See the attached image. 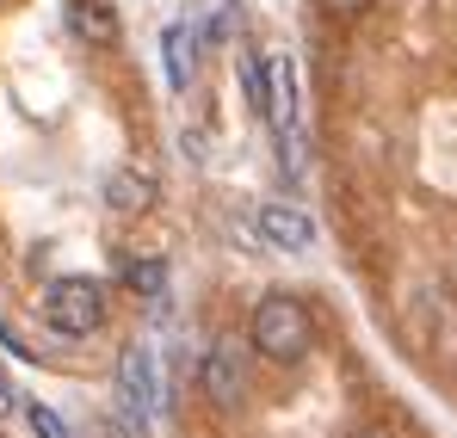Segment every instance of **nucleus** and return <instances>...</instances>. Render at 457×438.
I'll list each match as a JSON object with an SVG mask.
<instances>
[{
  "mask_svg": "<svg viewBox=\"0 0 457 438\" xmlns=\"http://www.w3.org/2000/svg\"><path fill=\"white\" fill-rule=\"evenodd\" d=\"M247 340H253V352L260 359H272V365H297L309 359V346H315V327H309V309L297 296L272 291L253 302V321H247Z\"/></svg>",
  "mask_w": 457,
  "mask_h": 438,
  "instance_id": "obj_1",
  "label": "nucleus"
},
{
  "mask_svg": "<svg viewBox=\"0 0 457 438\" xmlns=\"http://www.w3.org/2000/svg\"><path fill=\"white\" fill-rule=\"evenodd\" d=\"M44 321L62 334V340H87V334H99L105 327V291L93 285V278H56L50 291H44Z\"/></svg>",
  "mask_w": 457,
  "mask_h": 438,
  "instance_id": "obj_2",
  "label": "nucleus"
},
{
  "mask_svg": "<svg viewBox=\"0 0 457 438\" xmlns=\"http://www.w3.org/2000/svg\"><path fill=\"white\" fill-rule=\"evenodd\" d=\"M118 414L130 420L137 438L149 433V420L161 414V383H154L149 346H124V359H118Z\"/></svg>",
  "mask_w": 457,
  "mask_h": 438,
  "instance_id": "obj_3",
  "label": "nucleus"
},
{
  "mask_svg": "<svg viewBox=\"0 0 457 438\" xmlns=\"http://www.w3.org/2000/svg\"><path fill=\"white\" fill-rule=\"evenodd\" d=\"M204 395L217 401V408H241L247 401V370H241V346L223 340V346H211V359H204Z\"/></svg>",
  "mask_w": 457,
  "mask_h": 438,
  "instance_id": "obj_4",
  "label": "nucleus"
},
{
  "mask_svg": "<svg viewBox=\"0 0 457 438\" xmlns=\"http://www.w3.org/2000/svg\"><path fill=\"white\" fill-rule=\"evenodd\" d=\"M198 50H204L198 25L173 19V25L161 31V62H167V87H173V93H186V87L198 80Z\"/></svg>",
  "mask_w": 457,
  "mask_h": 438,
  "instance_id": "obj_5",
  "label": "nucleus"
},
{
  "mask_svg": "<svg viewBox=\"0 0 457 438\" xmlns=\"http://www.w3.org/2000/svg\"><path fill=\"white\" fill-rule=\"evenodd\" d=\"M253 222H260V235H266L272 247H285V253H309V247H315V222H309V211H297V204H260Z\"/></svg>",
  "mask_w": 457,
  "mask_h": 438,
  "instance_id": "obj_6",
  "label": "nucleus"
},
{
  "mask_svg": "<svg viewBox=\"0 0 457 438\" xmlns=\"http://www.w3.org/2000/svg\"><path fill=\"white\" fill-rule=\"evenodd\" d=\"M154 179L149 173H137V167H118L112 179H105V204L118 211V217H143V211H154Z\"/></svg>",
  "mask_w": 457,
  "mask_h": 438,
  "instance_id": "obj_7",
  "label": "nucleus"
},
{
  "mask_svg": "<svg viewBox=\"0 0 457 438\" xmlns=\"http://www.w3.org/2000/svg\"><path fill=\"white\" fill-rule=\"evenodd\" d=\"M69 25H75L87 44H112L118 37V19H112L105 0H69Z\"/></svg>",
  "mask_w": 457,
  "mask_h": 438,
  "instance_id": "obj_8",
  "label": "nucleus"
},
{
  "mask_svg": "<svg viewBox=\"0 0 457 438\" xmlns=\"http://www.w3.org/2000/svg\"><path fill=\"white\" fill-rule=\"evenodd\" d=\"M124 285L137 296H161L167 291V266H161V260H130V266H124Z\"/></svg>",
  "mask_w": 457,
  "mask_h": 438,
  "instance_id": "obj_9",
  "label": "nucleus"
},
{
  "mask_svg": "<svg viewBox=\"0 0 457 438\" xmlns=\"http://www.w3.org/2000/svg\"><path fill=\"white\" fill-rule=\"evenodd\" d=\"M241 87H247V105L266 118V56H260V50L241 56Z\"/></svg>",
  "mask_w": 457,
  "mask_h": 438,
  "instance_id": "obj_10",
  "label": "nucleus"
},
{
  "mask_svg": "<svg viewBox=\"0 0 457 438\" xmlns=\"http://www.w3.org/2000/svg\"><path fill=\"white\" fill-rule=\"evenodd\" d=\"M19 408H25V420H31V433H37V438H69V426H62L56 408H44V401H19Z\"/></svg>",
  "mask_w": 457,
  "mask_h": 438,
  "instance_id": "obj_11",
  "label": "nucleus"
},
{
  "mask_svg": "<svg viewBox=\"0 0 457 438\" xmlns=\"http://www.w3.org/2000/svg\"><path fill=\"white\" fill-rule=\"evenodd\" d=\"M321 6H328V12H340V19H353V12H365L371 0H321Z\"/></svg>",
  "mask_w": 457,
  "mask_h": 438,
  "instance_id": "obj_12",
  "label": "nucleus"
},
{
  "mask_svg": "<svg viewBox=\"0 0 457 438\" xmlns=\"http://www.w3.org/2000/svg\"><path fill=\"white\" fill-rule=\"evenodd\" d=\"M12 408H19V395H12V383H6V370H0V420H6Z\"/></svg>",
  "mask_w": 457,
  "mask_h": 438,
  "instance_id": "obj_13",
  "label": "nucleus"
},
{
  "mask_svg": "<svg viewBox=\"0 0 457 438\" xmlns=\"http://www.w3.org/2000/svg\"><path fill=\"white\" fill-rule=\"evenodd\" d=\"M353 438H402V433H389V426H359Z\"/></svg>",
  "mask_w": 457,
  "mask_h": 438,
  "instance_id": "obj_14",
  "label": "nucleus"
}]
</instances>
